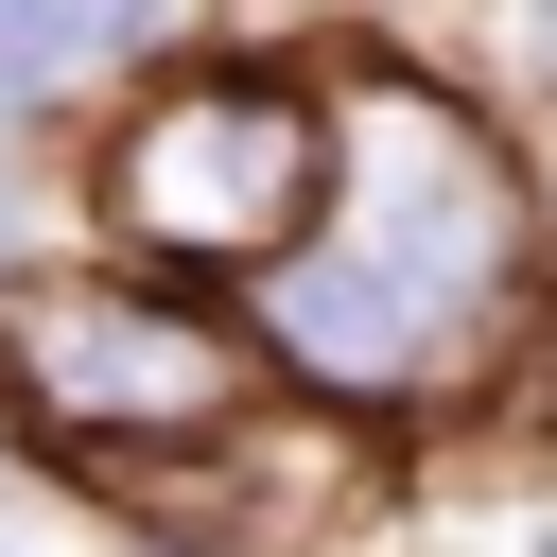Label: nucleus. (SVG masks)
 <instances>
[{"mask_svg":"<svg viewBox=\"0 0 557 557\" xmlns=\"http://www.w3.org/2000/svg\"><path fill=\"white\" fill-rule=\"evenodd\" d=\"M505 70H522V87H557V0H505Z\"/></svg>","mask_w":557,"mask_h":557,"instance_id":"nucleus-7","label":"nucleus"},{"mask_svg":"<svg viewBox=\"0 0 557 557\" xmlns=\"http://www.w3.org/2000/svg\"><path fill=\"white\" fill-rule=\"evenodd\" d=\"M70 209L104 226V261H157V278H209L244 296L313 209H331V70L226 35V52H139Z\"/></svg>","mask_w":557,"mask_h":557,"instance_id":"nucleus-2","label":"nucleus"},{"mask_svg":"<svg viewBox=\"0 0 557 557\" xmlns=\"http://www.w3.org/2000/svg\"><path fill=\"white\" fill-rule=\"evenodd\" d=\"M52 226V174H35V122H0V261Z\"/></svg>","mask_w":557,"mask_h":557,"instance_id":"nucleus-6","label":"nucleus"},{"mask_svg":"<svg viewBox=\"0 0 557 557\" xmlns=\"http://www.w3.org/2000/svg\"><path fill=\"white\" fill-rule=\"evenodd\" d=\"M174 35V0H0V122H52L70 87L139 70Z\"/></svg>","mask_w":557,"mask_h":557,"instance_id":"nucleus-5","label":"nucleus"},{"mask_svg":"<svg viewBox=\"0 0 557 557\" xmlns=\"http://www.w3.org/2000/svg\"><path fill=\"white\" fill-rule=\"evenodd\" d=\"M278 400L261 331L209 278L157 261H0V418L104 487L139 470H209L244 418Z\"/></svg>","mask_w":557,"mask_h":557,"instance_id":"nucleus-3","label":"nucleus"},{"mask_svg":"<svg viewBox=\"0 0 557 557\" xmlns=\"http://www.w3.org/2000/svg\"><path fill=\"white\" fill-rule=\"evenodd\" d=\"M278 400L331 418H505L557 348L540 157L418 52L331 70V209L244 278Z\"/></svg>","mask_w":557,"mask_h":557,"instance_id":"nucleus-1","label":"nucleus"},{"mask_svg":"<svg viewBox=\"0 0 557 557\" xmlns=\"http://www.w3.org/2000/svg\"><path fill=\"white\" fill-rule=\"evenodd\" d=\"M400 557H557V435L453 418V453L400 487Z\"/></svg>","mask_w":557,"mask_h":557,"instance_id":"nucleus-4","label":"nucleus"},{"mask_svg":"<svg viewBox=\"0 0 557 557\" xmlns=\"http://www.w3.org/2000/svg\"><path fill=\"white\" fill-rule=\"evenodd\" d=\"M139 557H244V540H139Z\"/></svg>","mask_w":557,"mask_h":557,"instance_id":"nucleus-9","label":"nucleus"},{"mask_svg":"<svg viewBox=\"0 0 557 557\" xmlns=\"http://www.w3.org/2000/svg\"><path fill=\"white\" fill-rule=\"evenodd\" d=\"M313 17H348V0H226V35H261V52H278V35H313Z\"/></svg>","mask_w":557,"mask_h":557,"instance_id":"nucleus-8","label":"nucleus"}]
</instances>
